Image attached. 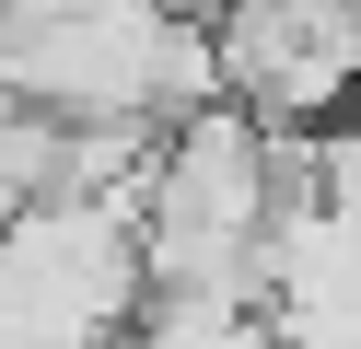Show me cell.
<instances>
[{"label": "cell", "mask_w": 361, "mask_h": 349, "mask_svg": "<svg viewBox=\"0 0 361 349\" xmlns=\"http://www.w3.org/2000/svg\"><path fill=\"white\" fill-rule=\"evenodd\" d=\"M210 47H221V105H245L280 140H326V116L361 93V12H303V0H280V12L210 23Z\"/></svg>", "instance_id": "obj_1"}]
</instances>
